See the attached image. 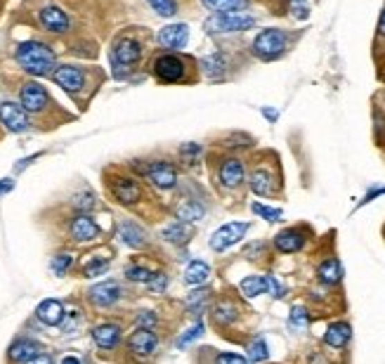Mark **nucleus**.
Segmentation results:
<instances>
[{
	"label": "nucleus",
	"instance_id": "1",
	"mask_svg": "<svg viewBox=\"0 0 385 364\" xmlns=\"http://www.w3.org/2000/svg\"><path fill=\"white\" fill-rule=\"evenodd\" d=\"M15 60L31 76H53V71L57 69L55 50L50 45L40 43V40H26V43L17 45Z\"/></svg>",
	"mask_w": 385,
	"mask_h": 364
},
{
	"label": "nucleus",
	"instance_id": "2",
	"mask_svg": "<svg viewBox=\"0 0 385 364\" xmlns=\"http://www.w3.org/2000/svg\"><path fill=\"white\" fill-rule=\"evenodd\" d=\"M289 48V36H286L281 28H265L256 36L251 45V52L262 62H272L279 60L281 55Z\"/></svg>",
	"mask_w": 385,
	"mask_h": 364
},
{
	"label": "nucleus",
	"instance_id": "3",
	"mask_svg": "<svg viewBox=\"0 0 385 364\" xmlns=\"http://www.w3.org/2000/svg\"><path fill=\"white\" fill-rule=\"evenodd\" d=\"M256 26V19L246 12H215L206 19L208 33H244Z\"/></svg>",
	"mask_w": 385,
	"mask_h": 364
},
{
	"label": "nucleus",
	"instance_id": "4",
	"mask_svg": "<svg viewBox=\"0 0 385 364\" xmlns=\"http://www.w3.org/2000/svg\"><path fill=\"white\" fill-rule=\"evenodd\" d=\"M152 71L161 83H180L185 80L187 62L177 55H159L152 64Z\"/></svg>",
	"mask_w": 385,
	"mask_h": 364
},
{
	"label": "nucleus",
	"instance_id": "5",
	"mask_svg": "<svg viewBox=\"0 0 385 364\" xmlns=\"http://www.w3.org/2000/svg\"><path fill=\"white\" fill-rule=\"evenodd\" d=\"M142 60V45L133 36H120L111 48V62L116 69L135 67Z\"/></svg>",
	"mask_w": 385,
	"mask_h": 364
},
{
	"label": "nucleus",
	"instance_id": "6",
	"mask_svg": "<svg viewBox=\"0 0 385 364\" xmlns=\"http://www.w3.org/2000/svg\"><path fill=\"white\" fill-rule=\"evenodd\" d=\"M109 192H111V196L120 206H135L142 199V187L137 184V180L125 175L109 177Z\"/></svg>",
	"mask_w": 385,
	"mask_h": 364
},
{
	"label": "nucleus",
	"instance_id": "7",
	"mask_svg": "<svg viewBox=\"0 0 385 364\" xmlns=\"http://www.w3.org/2000/svg\"><path fill=\"white\" fill-rule=\"evenodd\" d=\"M19 104L24 107L26 114H40L48 109L50 95L43 85L36 83V80H26V83L19 88Z\"/></svg>",
	"mask_w": 385,
	"mask_h": 364
},
{
	"label": "nucleus",
	"instance_id": "8",
	"mask_svg": "<svg viewBox=\"0 0 385 364\" xmlns=\"http://www.w3.org/2000/svg\"><path fill=\"white\" fill-rule=\"evenodd\" d=\"M69 234H71V239L76 241V244H90V241L100 239L102 229H100V225L93 220L90 213H78V216H73L71 223H69Z\"/></svg>",
	"mask_w": 385,
	"mask_h": 364
},
{
	"label": "nucleus",
	"instance_id": "9",
	"mask_svg": "<svg viewBox=\"0 0 385 364\" xmlns=\"http://www.w3.org/2000/svg\"><path fill=\"white\" fill-rule=\"evenodd\" d=\"M249 232V223H227L220 229H215L211 236V248L217 253L227 251L229 246L239 244V239H244V234Z\"/></svg>",
	"mask_w": 385,
	"mask_h": 364
},
{
	"label": "nucleus",
	"instance_id": "10",
	"mask_svg": "<svg viewBox=\"0 0 385 364\" xmlns=\"http://www.w3.org/2000/svg\"><path fill=\"white\" fill-rule=\"evenodd\" d=\"M145 175L149 182L156 184V187L163 189V192L177 187V171L170 161H152V164H147Z\"/></svg>",
	"mask_w": 385,
	"mask_h": 364
},
{
	"label": "nucleus",
	"instance_id": "11",
	"mask_svg": "<svg viewBox=\"0 0 385 364\" xmlns=\"http://www.w3.org/2000/svg\"><path fill=\"white\" fill-rule=\"evenodd\" d=\"M0 123L10 132H24L28 130L31 121H28V114L19 102H3L0 104Z\"/></svg>",
	"mask_w": 385,
	"mask_h": 364
},
{
	"label": "nucleus",
	"instance_id": "12",
	"mask_svg": "<svg viewBox=\"0 0 385 364\" xmlns=\"http://www.w3.org/2000/svg\"><path fill=\"white\" fill-rule=\"evenodd\" d=\"M123 296V288L118 281H100V284L88 288V300L97 308H111Z\"/></svg>",
	"mask_w": 385,
	"mask_h": 364
},
{
	"label": "nucleus",
	"instance_id": "13",
	"mask_svg": "<svg viewBox=\"0 0 385 364\" xmlns=\"http://www.w3.org/2000/svg\"><path fill=\"white\" fill-rule=\"evenodd\" d=\"M53 80L62 90H66L69 95H76V92L83 90V85H85V73H83V69L64 64V67H57L53 71Z\"/></svg>",
	"mask_w": 385,
	"mask_h": 364
},
{
	"label": "nucleus",
	"instance_id": "14",
	"mask_svg": "<svg viewBox=\"0 0 385 364\" xmlns=\"http://www.w3.org/2000/svg\"><path fill=\"white\" fill-rule=\"evenodd\" d=\"M156 345H159V336L152 329H137V331L130 333V338H128V350H130V355H135V357L154 355V352H156Z\"/></svg>",
	"mask_w": 385,
	"mask_h": 364
},
{
	"label": "nucleus",
	"instance_id": "15",
	"mask_svg": "<svg viewBox=\"0 0 385 364\" xmlns=\"http://www.w3.org/2000/svg\"><path fill=\"white\" fill-rule=\"evenodd\" d=\"M246 177V168H244V161L241 159H225L220 164V168H217V180H220L222 187L227 189H234L239 187L241 182H244Z\"/></svg>",
	"mask_w": 385,
	"mask_h": 364
},
{
	"label": "nucleus",
	"instance_id": "16",
	"mask_svg": "<svg viewBox=\"0 0 385 364\" xmlns=\"http://www.w3.org/2000/svg\"><path fill=\"white\" fill-rule=\"evenodd\" d=\"M40 352H43V345H40L38 340L19 338V340H15V343L10 345L8 360L15 362V364H26V362H31L33 357H38Z\"/></svg>",
	"mask_w": 385,
	"mask_h": 364
},
{
	"label": "nucleus",
	"instance_id": "17",
	"mask_svg": "<svg viewBox=\"0 0 385 364\" xmlns=\"http://www.w3.org/2000/svg\"><path fill=\"white\" fill-rule=\"evenodd\" d=\"M38 19L43 24L45 31L50 33H66L69 31V17L62 8H55V5H48L38 12Z\"/></svg>",
	"mask_w": 385,
	"mask_h": 364
},
{
	"label": "nucleus",
	"instance_id": "18",
	"mask_svg": "<svg viewBox=\"0 0 385 364\" xmlns=\"http://www.w3.org/2000/svg\"><path fill=\"white\" fill-rule=\"evenodd\" d=\"M189 40V26L187 24H170L159 31V43L168 50H182Z\"/></svg>",
	"mask_w": 385,
	"mask_h": 364
},
{
	"label": "nucleus",
	"instance_id": "19",
	"mask_svg": "<svg viewBox=\"0 0 385 364\" xmlns=\"http://www.w3.org/2000/svg\"><path fill=\"white\" fill-rule=\"evenodd\" d=\"M64 315H66L64 305H62L60 300H55V298L43 300V303L36 308V317L43 322L45 327H60L62 320H64Z\"/></svg>",
	"mask_w": 385,
	"mask_h": 364
},
{
	"label": "nucleus",
	"instance_id": "20",
	"mask_svg": "<svg viewBox=\"0 0 385 364\" xmlns=\"http://www.w3.org/2000/svg\"><path fill=\"white\" fill-rule=\"evenodd\" d=\"M303 246H305V234L296 227H289L274 236V248H277L279 253H296V251H301Z\"/></svg>",
	"mask_w": 385,
	"mask_h": 364
},
{
	"label": "nucleus",
	"instance_id": "21",
	"mask_svg": "<svg viewBox=\"0 0 385 364\" xmlns=\"http://www.w3.org/2000/svg\"><path fill=\"white\" fill-rule=\"evenodd\" d=\"M249 187H251V192L258 196H272L274 192H277V189H274L277 187V180H274V175L269 171L256 168L249 177Z\"/></svg>",
	"mask_w": 385,
	"mask_h": 364
},
{
	"label": "nucleus",
	"instance_id": "22",
	"mask_svg": "<svg viewBox=\"0 0 385 364\" xmlns=\"http://www.w3.org/2000/svg\"><path fill=\"white\" fill-rule=\"evenodd\" d=\"M93 340L100 350H114L120 343V327L118 324H100L93 329Z\"/></svg>",
	"mask_w": 385,
	"mask_h": 364
},
{
	"label": "nucleus",
	"instance_id": "23",
	"mask_svg": "<svg viewBox=\"0 0 385 364\" xmlns=\"http://www.w3.org/2000/svg\"><path fill=\"white\" fill-rule=\"evenodd\" d=\"M350 338H352V327L348 322H333L324 333V343L329 348H346Z\"/></svg>",
	"mask_w": 385,
	"mask_h": 364
},
{
	"label": "nucleus",
	"instance_id": "24",
	"mask_svg": "<svg viewBox=\"0 0 385 364\" xmlns=\"http://www.w3.org/2000/svg\"><path fill=\"white\" fill-rule=\"evenodd\" d=\"M118 236H120V241H123L125 246H130V248H142V246H147V234H145V229H142L140 225L130 223V220H123V223L118 225Z\"/></svg>",
	"mask_w": 385,
	"mask_h": 364
},
{
	"label": "nucleus",
	"instance_id": "25",
	"mask_svg": "<svg viewBox=\"0 0 385 364\" xmlns=\"http://www.w3.org/2000/svg\"><path fill=\"white\" fill-rule=\"evenodd\" d=\"M201 71H204L206 78H211V80L222 78L227 71V57L222 55V52H213V55L204 57V60H201Z\"/></svg>",
	"mask_w": 385,
	"mask_h": 364
},
{
	"label": "nucleus",
	"instance_id": "26",
	"mask_svg": "<svg viewBox=\"0 0 385 364\" xmlns=\"http://www.w3.org/2000/svg\"><path fill=\"white\" fill-rule=\"evenodd\" d=\"M317 277H319L321 284H326V286L341 284V279H343V265H341V260H336V258L324 260V263H321L319 268H317Z\"/></svg>",
	"mask_w": 385,
	"mask_h": 364
},
{
	"label": "nucleus",
	"instance_id": "27",
	"mask_svg": "<svg viewBox=\"0 0 385 364\" xmlns=\"http://www.w3.org/2000/svg\"><path fill=\"white\" fill-rule=\"evenodd\" d=\"M175 213H177V220H180V223H197V220L204 218L206 208H204L201 201L185 199V201H180V204H177Z\"/></svg>",
	"mask_w": 385,
	"mask_h": 364
},
{
	"label": "nucleus",
	"instance_id": "28",
	"mask_svg": "<svg viewBox=\"0 0 385 364\" xmlns=\"http://www.w3.org/2000/svg\"><path fill=\"white\" fill-rule=\"evenodd\" d=\"M208 277H211V268L204 260H192L185 270V281L189 286H201Z\"/></svg>",
	"mask_w": 385,
	"mask_h": 364
},
{
	"label": "nucleus",
	"instance_id": "29",
	"mask_svg": "<svg viewBox=\"0 0 385 364\" xmlns=\"http://www.w3.org/2000/svg\"><path fill=\"white\" fill-rule=\"evenodd\" d=\"M267 288H269V277L253 275V277H246V279L241 281V293H244L246 298L262 296V293H267Z\"/></svg>",
	"mask_w": 385,
	"mask_h": 364
},
{
	"label": "nucleus",
	"instance_id": "30",
	"mask_svg": "<svg viewBox=\"0 0 385 364\" xmlns=\"http://www.w3.org/2000/svg\"><path fill=\"white\" fill-rule=\"evenodd\" d=\"M201 5L213 12H241L249 8V0H201Z\"/></svg>",
	"mask_w": 385,
	"mask_h": 364
},
{
	"label": "nucleus",
	"instance_id": "31",
	"mask_svg": "<svg viewBox=\"0 0 385 364\" xmlns=\"http://www.w3.org/2000/svg\"><path fill=\"white\" fill-rule=\"evenodd\" d=\"M71 206L76 208L78 213H93L100 208V201H97V196L90 192V189H80L78 194H73Z\"/></svg>",
	"mask_w": 385,
	"mask_h": 364
},
{
	"label": "nucleus",
	"instance_id": "32",
	"mask_svg": "<svg viewBox=\"0 0 385 364\" xmlns=\"http://www.w3.org/2000/svg\"><path fill=\"white\" fill-rule=\"evenodd\" d=\"M189 234H192V229L187 227V223H180V220L168 225V227L161 232V236H163L165 241H170V244H185Z\"/></svg>",
	"mask_w": 385,
	"mask_h": 364
},
{
	"label": "nucleus",
	"instance_id": "33",
	"mask_svg": "<svg viewBox=\"0 0 385 364\" xmlns=\"http://www.w3.org/2000/svg\"><path fill=\"white\" fill-rule=\"evenodd\" d=\"M237 317H239V310L232 303H217L215 310H213V320H215L217 327L232 324V322H237Z\"/></svg>",
	"mask_w": 385,
	"mask_h": 364
},
{
	"label": "nucleus",
	"instance_id": "34",
	"mask_svg": "<svg viewBox=\"0 0 385 364\" xmlns=\"http://www.w3.org/2000/svg\"><path fill=\"white\" fill-rule=\"evenodd\" d=\"M201 156H204V147L197 144V142H187V144H182L180 147V159H182V164L189 166V168L199 166Z\"/></svg>",
	"mask_w": 385,
	"mask_h": 364
},
{
	"label": "nucleus",
	"instance_id": "35",
	"mask_svg": "<svg viewBox=\"0 0 385 364\" xmlns=\"http://www.w3.org/2000/svg\"><path fill=\"white\" fill-rule=\"evenodd\" d=\"M107 270H109V258H105V256H93L83 265L85 277H100V275H105Z\"/></svg>",
	"mask_w": 385,
	"mask_h": 364
},
{
	"label": "nucleus",
	"instance_id": "36",
	"mask_svg": "<svg viewBox=\"0 0 385 364\" xmlns=\"http://www.w3.org/2000/svg\"><path fill=\"white\" fill-rule=\"evenodd\" d=\"M71 265H73L71 253H60V256H55L50 260V270H53L57 277H64L69 270H71Z\"/></svg>",
	"mask_w": 385,
	"mask_h": 364
},
{
	"label": "nucleus",
	"instance_id": "37",
	"mask_svg": "<svg viewBox=\"0 0 385 364\" xmlns=\"http://www.w3.org/2000/svg\"><path fill=\"white\" fill-rule=\"evenodd\" d=\"M267 357H269V350H267L265 338H256L249 345V362H265Z\"/></svg>",
	"mask_w": 385,
	"mask_h": 364
},
{
	"label": "nucleus",
	"instance_id": "38",
	"mask_svg": "<svg viewBox=\"0 0 385 364\" xmlns=\"http://www.w3.org/2000/svg\"><path fill=\"white\" fill-rule=\"evenodd\" d=\"M154 275H156V272L142 268V265H130V268H125V277H128L130 281H140V284H149Z\"/></svg>",
	"mask_w": 385,
	"mask_h": 364
},
{
	"label": "nucleus",
	"instance_id": "39",
	"mask_svg": "<svg viewBox=\"0 0 385 364\" xmlns=\"http://www.w3.org/2000/svg\"><path fill=\"white\" fill-rule=\"evenodd\" d=\"M152 10L161 17H175L177 15V3L175 0H149Z\"/></svg>",
	"mask_w": 385,
	"mask_h": 364
},
{
	"label": "nucleus",
	"instance_id": "40",
	"mask_svg": "<svg viewBox=\"0 0 385 364\" xmlns=\"http://www.w3.org/2000/svg\"><path fill=\"white\" fill-rule=\"evenodd\" d=\"M289 324L291 329H307L310 324V315H307V310L305 308H301V305H296V308L291 310V317H289Z\"/></svg>",
	"mask_w": 385,
	"mask_h": 364
},
{
	"label": "nucleus",
	"instance_id": "41",
	"mask_svg": "<svg viewBox=\"0 0 385 364\" xmlns=\"http://www.w3.org/2000/svg\"><path fill=\"white\" fill-rule=\"evenodd\" d=\"M251 208H253V213H256V216L265 218L267 223H279L281 216H284V213H281V208H269V206H262V204H253Z\"/></svg>",
	"mask_w": 385,
	"mask_h": 364
},
{
	"label": "nucleus",
	"instance_id": "42",
	"mask_svg": "<svg viewBox=\"0 0 385 364\" xmlns=\"http://www.w3.org/2000/svg\"><path fill=\"white\" fill-rule=\"evenodd\" d=\"M208 298H211V291H194L192 296H189V300H187L189 310H194V312L204 310L206 303H208Z\"/></svg>",
	"mask_w": 385,
	"mask_h": 364
},
{
	"label": "nucleus",
	"instance_id": "43",
	"mask_svg": "<svg viewBox=\"0 0 385 364\" xmlns=\"http://www.w3.org/2000/svg\"><path fill=\"white\" fill-rule=\"evenodd\" d=\"M201 333H204V322H197L192 329H187L185 336H180V340H177V348H185V345H189L192 340H197Z\"/></svg>",
	"mask_w": 385,
	"mask_h": 364
},
{
	"label": "nucleus",
	"instance_id": "44",
	"mask_svg": "<svg viewBox=\"0 0 385 364\" xmlns=\"http://www.w3.org/2000/svg\"><path fill=\"white\" fill-rule=\"evenodd\" d=\"M289 10L293 17H298V19H307V15H310L307 0H289Z\"/></svg>",
	"mask_w": 385,
	"mask_h": 364
},
{
	"label": "nucleus",
	"instance_id": "45",
	"mask_svg": "<svg viewBox=\"0 0 385 364\" xmlns=\"http://www.w3.org/2000/svg\"><path fill=\"white\" fill-rule=\"evenodd\" d=\"M159 324V317L154 312H140L137 315V327L140 329H154Z\"/></svg>",
	"mask_w": 385,
	"mask_h": 364
},
{
	"label": "nucleus",
	"instance_id": "46",
	"mask_svg": "<svg viewBox=\"0 0 385 364\" xmlns=\"http://www.w3.org/2000/svg\"><path fill=\"white\" fill-rule=\"evenodd\" d=\"M215 364H249V360L241 355H234V352H222V355L215 357Z\"/></svg>",
	"mask_w": 385,
	"mask_h": 364
},
{
	"label": "nucleus",
	"instance_id": "47",
	"mask_svg": "<svg viewBox=\"0 0 385 364\" xmlns=\"http://www.w3.org/2000/svg\"><path fill=\"white\" fill-rule=\"evenodd\" d=\"M78 322H80L78 312H69V315H64V320H62V331H64V333H71L73 329L78 327Z\"/></svg>",
	"mask_w": 385,
	"mask_h": 364
},
{
	"label": "nucleus",
	"instance_id": "48",
	"mask_svg": "<svg viewBox=\"0 0 385 364\" xmlns=\"http://www.w3.org/2000/svg\"><path fill=\"white\" fill-rule=\"evenodd\" d=\"M267 293H272L274 298H284L286 296V288L279 284L274 277H269V288H267Z\"/></svg>",
	"mask_w": 385,
	"mask_h": 364
},
{
	"label": "nucleus",
	"instance_id": "49",
	"mask_svg": "<svg viewBox=\"0 0 385 364\" xmlns=\"http://www.w3.org/2000/svg\"><path fill=\"white\" fill-rule=\"evenodd\" d=\"M26 364H55V362H53V355H48V352H40L38 357H33V360L26 362Z\"/></svg>",
	"mask_w": 385,
	"mask_h": 364
},
{
	"label": "nucleus",
	"instance_id": "50",
	"mask_svg": "<svg viewBox=\"0 0 385 364\" xmlns=\"http://www.w3.org/2000/svg\"><path fill=\"white\" fill-rule=\"evenodd\" d=\"M262 116H267V121H277L279 119V112H274V109H269V107H262Z\"/></svg>",
	"mask_w": 385,
	"mask_h": 364
},
{
	"label": "nucleus",
	"instance_id": "51",
	"mask_svg": "<svg viewBox=\"0 0 385 364\" xmlns=\"http://www.w3.org/2000/svg\"><path fill=\"white\" fill-rule=\"evenodd\" d=\"M378 194H385V187H378V189H371L369 194L364 196V201H361V204H369V201L373 199V196H378Z\"/></svg>",
	"mask_w": 385,
	"mask_h": 364
},
{
	"label": "nucleus",
	"instance_id": "52",
	"mask_svg": "<svg viewBox=\"0 0 385 364\" xmlns=\"http://www.w3.org/2000/svg\"><path fill=\"white\" fill-rule=\"evenodd\" d=\"M15 187V182L12 180H0V196H3L5 192H10V189Z\"/></svg>",
	"mask_w": 385,
	"mask_h": 364
},
{
	"label": "nucleus",
	"instance_id": "53",
	"mask_svg": "<svg viewBox=\"0 0 385 364\" xmlns=\"http://www.w3.org/2000/svg\"><path fill=\"white\" fill-rule=\"evenodd\" d=\"M378 36L385 38V10L381 12V19H378Z\"/></svg>",
	"mask_w": 385,
	"mask_h": 364
},
{
	"label": "nucleus",
	"instance_id": "54",
	"mask_svg": "<svg viewBox=\"0 0 385 364\" xmlns=\"http://www.w3.org/2000/svg\"><path fill=\"white\" fill-rule=\"evenodd\" d=\"M62 364H80V360H78V357H64Z\"/></svg>",
	"mask_w": 385,
	"mask_h": 364
}]
</instances>
